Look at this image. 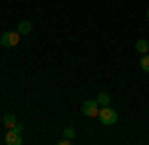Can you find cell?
Segmentation results:
<instances>
[{
  "mask_svg": "<svg viewBox=\"0 0 149 145\" xmlns=\"http://www.w3.org/2000/svg\"><path fill=\"white\" fill-rule=\"evenodd\" d=\"M145 14H147V18H149V8H147V12H145Z\"/></svg>",
  "mask_w": 149,
  "mask_h": 145,
  "instance_id": "8fae6325",
  "label": "cell"
},
{
  "mask_svg": "<svg viewBox=\"0 0 149 145\" xmlns=\"http://www.w3.org/2000/svg\"><path fill=\"white\" fill-rule=\"evenodd\" d=\"M139 66H141V70H143V72H149V54H143L141 62H139Z\"/></svg>",
  "mask_w": 149,
  "mask_h": 145,
  "instance_id": "9c48e42d",
  "label": "cell"
},
{
  "mask_svg": "<svg viewBox=\"0 0 149 145\" xmlns=\"http://www.w3.org/2000/svg\"><path fill=\"white\" fill-rule=\"evenodd\" d=\"M16 32L22 34V36L30 34V32H32V22H30V20H20V22H18V28H16Z\"/></svg>",
  "mask_w": 149,
  "mask_h": 145,
  "instance_id": "5b68a950",
  "label": "cell"
},
{
  "mask_svg": "<svg viewBox=\"0 0 149 145\" xmlns=\"http://www.w3.org/2000/svg\"><path fill=\"white\" fill-rule=\"evenodd\" d=\"M97 119L102 121V125H113L117 121V112L109 105H102V109L97 113Z\"/></svg>",
  "mask_w": 149,
  "mask_h": 145,
  "instance_id": "6da1fadb",
  "label": "cell"
},
{
  "mask_svg": "<svg viewBox=\"0 0 149 145\" xmlns=\"http://www.w3.org/2000/svg\"><path fill=\"white\" fill-rule=\"evenodd\" d=\"M135 50L139 54H149V42L147 40H137L135 42Z\"/></svg>",
  "mask_w": 149,
  "mask_h": 145,
  "instance_id": "52a82bcc",
  "label": "cell"
},
{
  "mask_svg": "<svg viewBox=\"0 0 149 145\" xmlns=\"http://www.w3.org/2000/svg\"><path fill=\"white\" fill-rule=\"evenodd\" d=\"M2 123H4V127H6V129H12V127L18 123V119H16V115H14V113H6V115L2 117Z\"/></svg>",
  "mask_w": 149,
  "mask_h": 145,
  "instance_id": "8992f818",
  "label": "cell"
},
{
  "mask_svg": "<svg viewBox=\"0 0 149 145\" xmlns=\"http://www.w3.org/2000/svg\"><path fill=\"white\" fill-rule=\"evenodd\" d=\"M20 38H22V34L18 32H4L0 36V46L2 48H12V46H16L20 42Z\"/></svg>",
  "mask_w": 149,
  "mask_h": 145,
  "instance_id": "3957f363",
  "label": "cell"
},
{
  "mask_svg": "<svg viewBox=\"0 0 149 145\" xmlns=\"http://www.w3.org/2000/svg\"><path fill=\"white\" fill-rule=\"evenodd\" d=\"M22 125L20 123H16L12 129H8L6 131V137H4V141H6V145H22Z\"/></svg>",
  "mask_w": 149,
  "mask_h": 145,
  "instance_id": "7a4b0ae2",
  "label": "cell"
},
{
  "mask_svg": "<svg viewBox=\"0 0 149 145\" xmlns=\"http://www.w3.org/2000/svg\"><path fill=\"white\" fill-rule=\"evenodd\" d=\"M62 135H64V137H68V139H74V137H76V131H74V127H66Z\"/></svg>",
  "mask_w": 149,
  "mask_h": 145,
  "instance_id": "30bf717a",
  "label": "cell"
},
{
  "mask_svg": "<svg viewBox=\"0 0 149 145\" xmlns=\"http://www.w3.org/2000/svg\"><path fill=\"white\" fill-rule=\"evenodd\" d=\"M95 100H97L100 105H109V103H111V98H109V93H107V91H100Z\"/></svg>",
  "mask_w": 149,
  "mask_h": 145,
  "instance_id": "ba28073f",
  "label": "cell"
},
{
  "mask_svg": "<svg viewBox=\"0 0 149 145\" xmlns=\"http://www.w3.org/2000/svg\"><path fill=\"white\" fill-rule=\"evenodd\" d=\"M81 113L88 115V117H97V113H100V103H97V100H86L81 103Z\"/></svg>",
  "mask_w": 149,
  "mask_h": 145,
  "instance_id": "277c9868",
  "label": "cell"
}]
</instances>
